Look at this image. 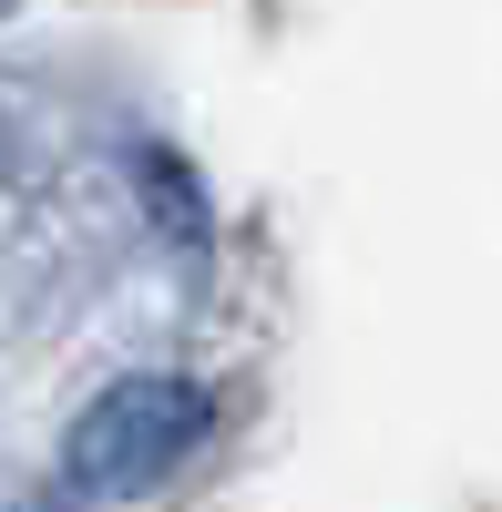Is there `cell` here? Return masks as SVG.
Instances as JSON below:
<instances>
[{"label":"cell","mask_w":502,"mask_h":512,"mask_svg":"<svg viewBox=\"0 0 502 512\" xmlns=\"http://www.w3.org/2000/svg\"><path fill=\"white\" fill-rule=\"evenodd\" d=\"M216 431V400L195 390V379L154 369V379H113V390L72 420L62 441V482L93 492V502H123V492H154L164 472H185Z\"/></svg>","instance_id":"cell-1"}]
</instances>
